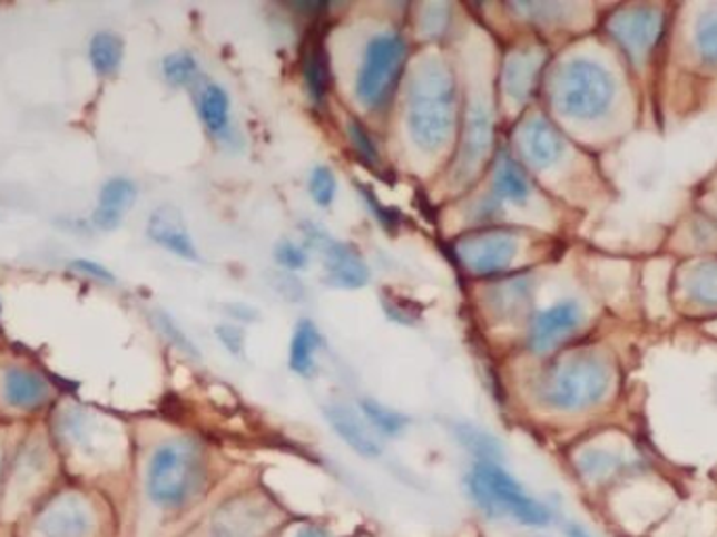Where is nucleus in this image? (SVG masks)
<instances>
[{"label": "nucleus", "mask_w": 717, "mask_h": 537, "mask_svg": "<svg viewBox=\"0 0 717 537\" xmlns=\"http://www.w3.org/2000/svg\"><path fill=\"white\" fill-rule=\"evenodd\" d=\"M458 125V85L448 64L424 59L413 70L407 90V126L413 144L439 152Z\"/></svg>", "instance_id": "1"}, {"label": "nucleus", "mask_w": 717, "mask_h": 537, "mask_svg": "<svg viewBox=\"0 0 717 537\" xmlns=\"http://www.w3.org/2000/svg\"><path fill=\"white\" fill-rule=\"evenodd\" d=\"M610 389V368L593 353H573L557 361L538 382V399L560 412H579L598 403Z\"/></svg>", "instance_id": "2"}, {"label": "nucleus", "mask_w": 717, "mask_h": 537, "mask_svg": "<svg viewBox=\"0 0 717 537\" xmlns=\"http://www.w3.org/2000/svg\"><path fill=\"white\" fill-rule=\"evenodd\" d=\"M204 458L196 443L175 439L154 451L147 468V491L161 508H180L198 496Z\"/></svg>", "instance_id": "3"}, {"label": "nucleus", "mask_w": 717, "mask_h": 537, "mask_svg": "<svg viewBox=\"0 0 717 537\" xmlns=\"http://www.w3.org/2000/svg\"><path fill=\"white\" fill-rule=\"evenodd\" d=\"M466 485L472 500L489 517H510L529 527H546L552 519L550 510L498 462H479L468 475Z\"/></svg>", "instance_id": "4"}, {"label": "nucleus", "mask_w": 717, "mask_h": 537, "mask_svg": "<svg viewBox=\"0 0 717 537\" xmlns=\"http://www.w3.org/2000/svg\"><path fill=\"white\" fill-rule=\"evenodd\" d=\"M554 104L571 118L590 120L609 109L615 87L609 74L588 59L564 64L554 80Z\"/></svg>", "instance_id": "5"}, {"label": "nucleus", "mask_w": 717, "mask_h": 537, "mask_svg": "<svg viewBox=\"0 0 717 537\" xmlns=\"http://www.w3.org/2000/svg\"><path fill=\"white\" fill-rule=\"evenodd\" d=\"M407 57L405 40L395 32L372 38L363 51L355 95L363 108L380 109L391 99Z\"/></svg>", "instance_id": "6"}, {"label": "nucleus", "mask_w": 717, "mask_h": 537, "mask_svg": "<svg viewBox=\"0 0 717 537\" xmlns=\"http://www.w3.org/2000/svg\"><path fill=\"white\" fill-rule=\"evenodd\" d=\"M455 254L470 273L493 275L510 267L519 254V235L502 227L466 233L458 240Z\"/></svg>", "instance_id": "7"}, {"label": "nucleus", "mask_w": 717, "mask_h": 537, "mask_svg": "<svg viewBox=\"0 0 717 537\" xmlns=\"http://www.w3.org/2000/svg\"><path fill=\"white\" fill-rule=\"evenodd\" d=\"M311 242L322 252L325 284L357 290L370 282V267L355 246L323 233H311Z\"/></svg>", "instance_id": "8"}, {"label": "nucleus", "mask_w": 717, "mask_h": 537, "mask_svg": "<svg viewBox=\"0 0 717 537\" xmlns=\"http://www.w3.org/2000/svg\"><path fill=\"white\" fill-rule=\"evenodd\" d=\"M517 141H519L522 158L536 168H546L554 164L564 149V141L557 126L541 116L529 118L527 123L520 125Z\"/></svg>", "instance_id": "9"}, {"label": "nucleus", "mask_w": 717, "mask_h": 537, "mask_svg": "<svg viewBox=\"0 0 717 537\" xmlns=\"http://www.w3.org/2000/svg\"><path fill=\"white\" fill-rule=\"evenodd\" d=\"M147 235L156 244H160L161 248L177 254L180 258H187V261L198 258V251L191 240V233L187 230V223L180 215L179 208L173 204H164L151 213L147 223Z\"/></svg>", "instance_id": "10"}, {"label": "nucleus", "mask_w": 717, "mask_h": 537, "mask_svg": "<svg viewBox=\"0 0 717 537\" xmlns=\"http://www.w3.org/2000/svg\"><path fill=\"white\" fill-rule=\"evenodd\" d=\"M491 137H493V126H491L489 111L483 106H472L468 111L466 128H464L462 147L455 166L458 177L466 179L481 166V162L487 158L491 149Z\"/></svg>", "instance_id": "11"}, {"label": "nucleus", "mask_w": 717, "mask_h": 537, "mask_svg": "<svg viewBox=\"0 0 717 537\" xmlns=\"http://www.w3.org/2000/svg\"><path fill=\"white\" fill-rule=\"evenodd\" d=\"M323 416L346 446H351L365 458L380 456L382 449H380L374 430L370 429V424L351 406L330 403L323 408Z\"/></svg>", "instance_id": "12"}, {"label": "nucleus", "mask_w": 717, "mask_h": 537, "mask_svg": "<svg viewBox=\"0 0 717 537\" xmlns=\"http://www.w3.org/2000/svg\"><path fill=\"white\" fill-rule=\"evenodd\" d=\"M271 515L256 501L239 500L225 506L215 520L216 537H265Z\"/></svg>", "instance_id": "13"}, {"label": "nucleus", "mask_w": 717, "mask_h": 537, "mask_svg": "<svg viewBox=\"0 0 717 537\" xmlns=\"http://www.w3.org/2000/svg\"><path fill=\"white\" fill-rule=\"evenodd\" d=\"M581 323V309L574 303H558L541 311L531 328V349L543 353L557 346Z\"/></svg>", "instance_id": "14"}, {"label": "nucleus", "mask_w": 717, "mask_h": 537, "mask_svg": "<svg viewBox=\"0 0 717 537\" xmlns=\"http://www.w3.org/2000/svg\"><path fill=\"white\" fill-rule=\"evenodd\" d=\"M135 199H137V187L132 180L125 179V177L109 179L101 187L99 206L92 215V223L106 232L116 230L122 223L126 213L132 208Z\"/></svg>", "instance_id": "15"}, {"label": "nucleus", "mask_w": 717, "mask_h": 537, "mask_svg": "<svg viewBox=\"0 0 717 537\" xmlns=\"http://www.w3.org/2000/svg\"><path fill=\"white\" fill-rule=\"evenodd\" d=\"M541 57L536 51H517L510 55L503 68V87L505 92L517 99L524 101L536 89Z\"/></svg>", "instance_id": "16"}, {"label": "nucleus", "mask_w": 717, "mask_h": 537, "mask_svg": "<svg viewBox=\"0 0 717 537\" xmlns=\"http://www.w3.org/2000/svg\"><path fill=\"white\" fill-rule=\"evenodd\" d=\"M49 394V384L37 372L9 370L4 374V397L16 408H38Z\"/></svg>", "instance_id": "17"}, {"label": "nucleus", "mask_w": 717, "mask_h": 537, "mask_svg": "<svg viewBox=\"0 0 717 537\" xmlns=\"http://www.w3.org/2000/svg\"><path fill=\"white\" fill-rule=\"evenodd\" d=\"M320 346H322V334L317 325L303 320L296 325L289 342V368L301 377H311L315 372V358Z\"/></svg>", "instance_id": "18"}, {"label": "nucleus", "mask_w": 717, "mask_h": 537, "mask_svg": "<svg viewBox=\"0 0 717 537\" xmlns=\"http://www.w3.org/2000/svg\"><path fill=\"white\" fill-rule=\"evenodd\" d=\"M198 111L202 123L210 133L220 135L223 130H227L232 120V101L227 90L218 85H206L199 90Z\"/></svg>", "instance_id": "19"}, {"label": "nucleus", "mask_w": 717, "mask_h": 537, "mask_svg": "<svg viewBox=\"0 0 717 537\" xmlns=\"http://www.w3.org/2000/svg\"><path fill=\"white\" fill-rule=\"evenodd\" d=\"M493 187L495 194L508 202H524L531 194V183L527 179L524 170L520 168L519 162L510 158L508 154H502L495 162Z\"/></svg>", "instance_id": "20"}, {"label": "nucleus", "mask_w": 717, "mask_h": 537, "mask_svg": "<svg viewBox=\"0 0 717 537\" xmlns=\"http://www.w3.org/2000/svg\"><path fill=\"white\" fill-rule=\"evenodd\" d=\"M303 74H305L306 90L315 104H322L327 92L330 72H327V55L322 40H311L306 45L303 57Z\"/></svg>", "instance_id": "21"}, {"label": "nucleus", "mask_w": 717, "mask_h": 537, "mask_svg": "<svg viewBox=\"0 0 717 537\" xmlns=\"http://www.w3.org/2000/svg\"><path fill=\"white\" fill-rule=\"evenodd\" d=\"M90 64L99 76H111L118 72L122 57H125V42L122 38L111 32H99L90 40Z\"/></svg>", "instance_id": "22"}, {"label": "nucleus", "mask_w": 717, "mask_h": 537, "mask_svg": "<svg viewBox=\"0 0 717 537\" xmlns=\"http://www.w3.org/2000/svg\"><path fill=\"white\" fill-rule=\"evenodd\" d=\"M453 435L481 462H495L502 458V443L487 430L477 429L472 424H455Z\"/></svg>", "instance_id": "23"}, {"label": "nucleus", "mask_w": 717, "mask_h": 537, "mask_svg": "<svg viewBox=\"0 0 717 537\" xmlns=\"http://www.w3.org/2000/svg\"><path fill=\"white\" fill-rule=\"evenodd\" d=\"M655 28H657V19L645 13L621 18L615 26L621 42H626V47L631 51H640L646 45H650V40L655 38Z\"/></svg>", "instance_id": "24"}, {"label": "nucleus", "mask_w": 717, "mask_h": 537, "mask_svg": "<svg viewBox=\"0 0 717 537\" xmlns=\"http://www.w3.org/2000/svg\"><path fill=\"white\" fill-rule=\"evenodd\" d=\"M361 412L365 416V420L374 427V429L380 430L382 435H399L401 430L405 429L410 424L407 416H403L396 410H391L382 403H377L374 399H363L361 401Z\"/></svg>", "instance_id": "25"}, {"label": "nucleus", "mask_w": 717, "mask_h": 537, "mask_svg": "<svg viewBox=\"0 0 717 537\" xmlns=\"http://www.w3.org/2000/svg\"><path fill=\"white\" fill-rule=\"evenodd\" d=\"M161 72L166 76V80L175 87H185L189 82L196 80L198 76V61L196 57L187 51H179V53H170L164 57L161 61Z\"/></svg>", "instance_id": "26"}, {"label": "nucleus", "mask_w": 717, "mask_h": 537, "mask_svg": "<svg viewBox=\"0 0 717 537\" xmlns=\"http://www.w3.org/2000/svg\"><path fill=\"white\" fill-rule=\"evenodd\" d=\"M336 187H338L336 177H334L332 168H327V166H317L308 177V194L322 208H327L334 202Z\"/></svg>", "instance_id": "27"}, {"label": "nucleus", "mask_w": 717, "mask_h": 537, "mask_svg": "<svg viewBox=\"0 0 717 537\" xmlns=\"http://www.w3.org/2000/svg\"><path fill=\"white\" fill-rule=\"evenodd\" d=\"M693 296L703 305H717V263H709L695 273L690 282Z\"/></svg>", "instance_id": "28"}, {"label": "nucleus", "mask_w": 717, "mask_h": 537, "mask_svg": "<svg viewBox=\"0 0 717 537\" xmlns=\"http://www.w3.org/2000/svg\"><path fill=\"white\" fill-rule=\"evenodd\" d=\"M619 468H621V460L617 456L602 453V451H592L581 458V472L592 481L609 479L610 475L617 472Z\"/></svg>", "instance_id": "29"}, {"label": "nucleus", "mask_w": 717, "mask_h": 537, "mask_svg": "<svg viewBox=\"0 0 717 537\" xmlns=\"http://www.w3.org/2000/svg\"><path fill=\"white\" fill-rule=\"evenodd\" d=\"M527 282L524 280H512L508 284H500L491 292V303L493 309L500 313H514L520 306V301L524 296Z\"/></svg>", "instance_id": "30"}, {"label": "nucleus", "mask_w": 717, "mask_h": 537, "mask_svg": "<svg viewBox=\"0 0 717 537\" xmlns=\"http://www.w3.org/2000/svg\"><path fill=\"white\" fill-rule=\"evenodd\" d=\"M348 137L351 144L355 147L358 156L367 164H376L377 162V147L372 139V135L365 130V126L358 125L357 120L348 123Z\"/></svg>", "instance_id": "31"}, {"label": "nucleus", "mask_w": 717, "mask_h": 537, "mask_svg": "<svg viewBox=\"0 0 717 537\" xmlns=\"http://www.w3.org/2000/svg\"><path fill=\"white\" fill-rule=\"evenodd\" d=\"M449 21V7L448 4H429L422 7V32L429 37H439L441 32H445V26Z\"/></svg>", "instance_id": "32"}, {"label": "nucleus", "mask_w": 717, "mask_h": 537, "mask_svg": "<svg viewBox=\"0 0 717 537\" xmlns=\"http://www.w3.org/2000/svg\"><path fill=\"white\" fill-rule=\"evenodd\" d=\"M275 258L282 267L289 268V271H296V268L305 267L308 263V256H306L305 248H301L298 244L294 242H279L277 248H275Z\"/></svg>", "instance_id": "33"}, {"label": "nucleus", "mask_w": 717, "mask_h": 537, "mask_svg": "<svg viewBox=\"0 0 717 537\" xmlns=\"http://www.w3.org/2000/svg\"><path fill=\"white\" fill-rule=\"evenodd\" d=\"M697 40H699L700 53L705 55V59L717 61V13L700 21Z\"/></svg>", "instance_id": "34"}, {"label": "nucleus", "mask_w": 717, "mask_h": 537, "mask_svg": "<svg viewBox=\"0 0 717 537\" xmlns=\"http://www.w3.org/2000/svg\"><path fill=\"white\" fill-rule=\"evenodd\" d=\"M218 336H220V342L235 355L242 351V332L234 325H220Z\"/></svg>", "instance_id": "35"}, {"label": "nucleus", "mask_w": 717, "mask_h": 537, "mask_svg": "<svg viewBox=\"0 0 717 537\" xmlns=\"http://www.w3.org/2000/svg\"><path fill=\"white\" fill-rule=\"evenodd\" d=\"M361 194H363V197L370 202V208L374 211V215H377V218H380V223L382 225H393L395 223V215H393V211L391 208H384V206H380V202H377V197H374V194L372 192H367L363 185H361Z\"/></svg>", "instance_id": "36"}, {"label": "nucleus", "mask_w": 717, "mask_h": 537, "mask_svg": "<svg viewBox=\"0 0 717 537\" xmlns=\"http://www.w3.org/2000/svg\"><path fill=\"white\" fill-rule=\"evenodd\" d=\"M73 267H78L80 271L89 273V275L97 277V280H106V282H111V280H114V275L109 273L108 268L101 267V265H97V263H90V261H76V263H73Z\"/></svg>", "instance_id": "37"}, {"label": "nucleus", "mask_w": 717, "mask_h": 537, "mask_svg": "<svg viewBox=\"0 0 717 537\" xmlns=\"http://www.w3.org/2000/svg\"><path fill=\"white\" fill-rule=\"evenodd\" d=\"M296 537H332L325 529H322V527H315V525H311V527H303L298 534H296Z\"/></svg>", "instance_id": "38"}, {"label": "nucleus", "mask_w": 717, "mask_h": 537, "mask_svg": "<svg viewBox=\"0 0 717 537\" xmlns=\"http://www.w3.org/2000/svg\"><path fill=\"white\" fill-rule=\"evenodd\" d=\"M567 536L569 537H592L590 536V531L586 529V527H581V525H577V523H569L567 525Z\"/></svg>", "instance_id": "39"}]
</instances>
